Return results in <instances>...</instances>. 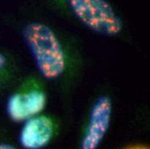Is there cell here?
<instances>
[{
    "label": "cell",
    "instance_id": "cell-6",
    "mask_svg": "<svg viewBox=\"0 0 150 149\" xmlns=\"http://www.w3.org/2000/svg\"><path fill=\"white\" fill-rule=\"evenodd\" d=\"M5 62H6V59H5L4 55L0 53V73H1V70L3 69L4 66L5 65Z\"/></svg>",
    "mask_w": 150,
    "mask_h": 149
},
{
    "label": "cell",
    "instance_id": "cell-5",
    "mask_svg": "<svg viewBox=\"0 0 150 149\" xmlns=\"http://www.w3.org/2000/svg\"><path fill=\"white\" fill-rule=\"evenodd\" d=\"M54 135V124L47 116L26 120L19 134V143L25 149H41L48 145Z\"/></svg>",
    "mask_w": 150,
    "mask_h": 149
},
{
    "label": "cell",
    "instance_id": "cell-1",
    "mask_svg": "<svg viewBox=\"0 0 150 149\" xmlns=\"http://www.w3.org/2000/svg\"><path fill=\"white\" fill-rule=\"evenodd\" d=\"M23 39L45 78L55 79L63 73L65 53L57 35L47 25L39 22L28 23L23 29Z\"/></svg>",
    "mask_w": 150,
    "mask_h": 149
},
{
    "label": "cell",
    "instance_id": "cell-3",
    "mask_svg": "<svg viewBox=\"0 0 150 149\" xmlns=\"http://www.w3.org/2000/svg\"><path fill=\"white\" fill-rule=\"evenodd\" d=\"M112 115V102L107 96L98 97L91 109L88 125L81 141L82 149L98 148L110 128Z\"/></svg>",
    "mask_w": 150,
    "mask_h": 149
},
{
    "label": "cell",
    "instance_id": "cell-4",
    "mask_svg": "<svg viewBox=\"0 0 150 149\" xmlns=\"http://www.w3.org/2000/svg\"><path fill=\"white\" fill-rule=\"evenodd\" d=\"M47 97L41 90H30L11 95L6 104L8 117L16 122L25 121L39 115L45 109Z\"/></svg>",
    "mask_w": 150,
    "mask_h": 149
},
{
    "label": "cell",
    "instance_id": "cell-2",
    "mask_svg": "<svg viewBox=\"0 0 150 149\" xmlns=\"http://www.w3.org/2000/svg\"><path fill=\"white\" fill-rule=\"evenodd\" d=\"M73 14L85 26L104 35L115 36L123 28L121 17L106 0H66Z\"/></svg>",
    "mask_w": 150,
    "mask_h": 149
},
{
    "label": "cell",
    "instance_id": "cell-7",
    "mask_svg": "<svg viewBox=\"0 0 150 149\" xmlns=\"http://www.w3.org/2000/svg\"><path fill=\"white\" fill-rule=\"evenodd\" d=\"M15 148L13 146L9 145V144H4V143H0V149H13Z\"/></svg>",
    "mask_w": 150,
    "mask_h": 149
}]
</instances>
